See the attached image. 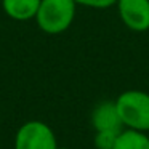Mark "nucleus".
<instances>
[{"instance_id": "9d476101", "label": "nucleus", "mask_w": 149, "mask_h": 149, "mask_svg": "<svg viewBox=\"0 0 149 149\" xmlns=\"http://www.w3.org/2000/svg\"><path fill=\"white\" fill-rule=\"evenodd\" d=\"M56 149H69V148H59V146H58V148H56Z\"/></svg>"}, {"instance_id": "6e6552de", "label": "nucleus", "mask_w": 149, "mask_h": 149, "mask_svg": "<svg viewBox=\"0 0 149 149\" xmlns=\"http://www.w3.org/2000/svg\"><path fill=\"white\" fill-rule=\"evenodd\" d=\"M120 132H114V130H100V132H96L95 133V139H93L95 148L96 149H114L117 136H119Z\"/></svg>"}, {"instance_id": "20e7f679", "label": "nucleus", "mask_w": 149, "mask_h": 149, "mask_svg": "<svg viewBox=\"0 0 149 149\" xmlns=\"http://www.w3.org/2000/svg\"><path fill=\"white\" fill-rule=\"evenodd\" d=\"M122 23L133 32L149 31V0H117Z\"/></svg>"}, {"instance_id": "f257e3e1", "label": "nucleus", "mask_w": 149, "mask_h": 149, "mask_svg": "<svg viewBox=\"0 0 149 149\" xmlns=\"http://www.w3.org/2000/svg\"><path fill=\"white\" fill-rule=\"evenodd\" d=\"M75 8L77 3L74 0H42L34 19L40 31L50 36H56L72 26Z\"/></svg>"}, {"instance_id": "39448f33", "label": "nucleus", "mask_w": 149, "mask_h": 149, "mask_svg": "<svg viewBox=\"0 0 149 149\" xmlns=\"http://www.w3.org/2000/svg\"><path fill=\"white\" fill-rule=\"evenodd\" d=\"M91 125H93L95 132H100V130L120 132V130H123L116 101H103L98 104L91 112Z\"/></svg>"}, {"instance_id": "423d86ee", "label": "nucleus", "mask_w": 149, "mask_h": 149, "mask_svg": "<svg viewBox=\"0 0 149 149\" xmlns=\"http://www.w3.org/2000/svg\"><path fill=\"white\" fill-rule=\"evenodd\" d=\"M42 0H2L5 15L15 21L34 19Z\"/></svg>"}, {"instance_id": "1a4fd4ad", "label": "nucleus", "mask_w": 149, "mask_h": 149, "mask_svg": "<svg viewBox=\"0 0 149 149\" xmlns=\"http://www.w3.org/2000/svg\"><path fill=\"white\" fill-rule=\"evenodd\" d=\"M77 5L88 8H96V10H104V8L114 7L117 3V0H74Z\"/></svg>"}, {"instance_id": "0eeeda50", "label": "nucleus", "mask_w": 149, "mask_h": 149, "mask_svg": "<svg viewBox=\"0 0 149 149\" xmlns=\"http://www.w3.org/2000/svg\"><path fill=\"white\" fill-rule=\"evenodd\" d=\"M114 149H149V136L144 132L123 128L117 136Z\"/></svg>"}, {"instance_id": "7ed1b4c3", "label": "nucleus", "mask_w": 149, "mask_h": 149, "mask_svg": "<svg viewBox=\"0 0 149 149\" xmlns=\"http://www.w3.org/2000/svg\"><path fill=\"white\" fill-rule=\"evenodd\" d=\"M15 149H56V135L48 123L29 120L18 128L13 141Z\"/></svg>"}, {"instance_id": "f03ea898", "label": "nucleus", "mask_w": 149, "mask_h": 149, "mask_svg": "<svg viewBox=\"0 0 149 149\" xmlns=\"http://www.w3.org/2000/svg\"><path fill=\"white\" fill-rule=\"evenodd\" d=\"M116 106L125 128L149 132V93L143 90H127L117 96Z\"/></svg>"}]
</instances>
